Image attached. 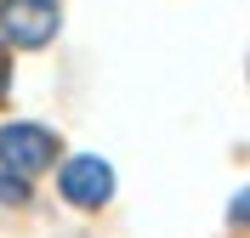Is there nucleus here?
I'll return each instance as SVG.
<instances>
[{"instance_id":"4","label":"nucleus","mask_w":250,"mask_h":238,"mask_svg":"<svg viewBox=\"0 0 250 238\" xmlns=\"http://www.w3.org/2000/svg\"><path fill=\"white\" fill-rule=\"evenodd\" d=\"M0 204H29V187L17 170H0Z\"/></svg>"},{"instance_id":"6","label":"nucleus","mask_w":250,"mask_h":238,"mask_svg":"<svg viewBox=\"0 0 250 238\" xmlns=\"http://www.w3.org/2000/svg\"><path fill=\"white\" fill-rule=\"evenodd\" d=\"M6 85H12V57L0 51V102H6Z\"/></svg>"},{"instance_id":"2","label":"nucleus","mask_w":250,"mask_h":238,"mask_svg":"<svg viewBox=\"0 0 250 238\" xmlns=\"http://www.w3.org/2000/svg\"><path fill=\"white\" fill-rule=\"evenodd\" d=\"M51 159H57V136L40 125H6L0 130V165L17 176H34V170H46Z\"/></svg>"},{"instance_id":"1","label":"nucleus","mask_w":250,"mask_h":238,"mask_svg":"<svg viewBox=\"0 0 250 238\" xmlns=\"http://www.w3.org/2000/svg\"><path fill=\"white\" fill-rule=\"evenodd\" d=\"M0 34L23 51L46 46L57 34V0H0Z\"/></svg>"},{"instance_id":"5","label":"nucleus","mask_w":250,"mask_h":238,"mask_svg":"<svg viewBox=\"0 0 250 238\" xmlns=\"http://www.w3.org/2000/svg\"><path fill=\"white\" fill-rule=\"evenodd\" d=\"M228 221H233V227H250V187L239 193L233 204H228Z\"/></svg>"},{"instance_id":"3","label":"nucleus","mask_w":250,"mask_h":238,"mask_svg":"<svg viewBox=\"0 0 250 238\" xmlns=\"http://www.w3.org/2000/svg\"><path fill=\"white\" fill-rule=\"evenodd\" d=\"M108 193H114V170L103 159H68L62 165V199L68 204L97 210V204H108Z\"/></svg>"}]
</instances>
